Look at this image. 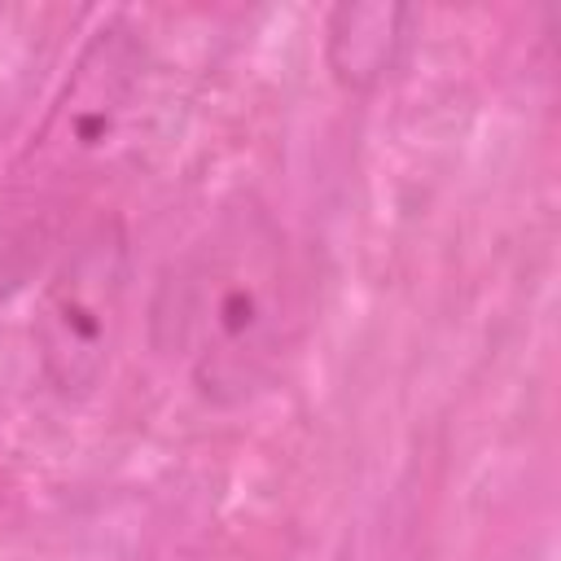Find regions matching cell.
Masks as SVG:
<instances>
[{
    "instance_id": "obj_3",
    "label": "cell",
    "mask_w": 561,
    "mask_h": 561,
    "mask_svg": "<svg viewBox=\"0 0 561 561\" xmlns=\"http://www.w3.org/2000/svg\"><path fill=\"white\" fill-rule=\"evenodd\" d=\"M127 289L131 237L114 215L83 224L48 263L31 342L39 377L61 403H83L110 381L127 329Z\"/></svg>"
},
{
    "instance_id": "obj_1",
    "label": "cell",
    "mask_w": 561,
    "mask_h": 561,
    "mask_svg": "<svg viewBox=\"0 0 561 561\" xmlns=\"http://www.w3.org/2000/svg\"><path fill=\"white\" fill-rule=\"evenodd\" d=\"M302 329V272L280 219L237 193L180 250L153 298V342L202 403L232 412L267 394Z\"/></svg>"
},
{
    "instance_id": "obj_4",
    "label": "cell",
    "mask_w": 561,
    "mask_h": 561,
    "mask_svg": "<svg viewBox=\"0 0 561 561\" xmlns=\"http://www.w3.org/2000/svg\"><path fill=\"white\" fill-rule=\"evenodd\" d=\"M412 9L403 4H337L324 31V61L346 92H373L408 44Z\"/></svg>"
},
{
    "instance_id": "obj_2",
    "label": "cell",
    "mask_w": 561,
    "mask_h": 561,
    "mask_svg": "<svg viewBox=\"0 0 561 561\" xmlns=\"http://www.w3.org/2000/svg\"><path fill=\"white\" fill-rule=\"evenodd\" d=\"M149 105V44L123 18L101 22L0 175V294L22 289L61 254L83 206L136 149Z\"/></svg>"
}]
</instances>
